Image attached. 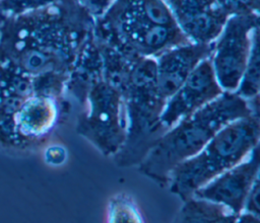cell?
<instances>
[{
    "label": "cell",
    "instance_id": "9c48e42d",
    "mask_svg": "<svg viewBox=\"0 0 260 223\" xmlns=\"http://www.w3.org/2000/svg\"><path fill=\"white\" fill-rule=\"evenodd\" d=\"M223 92L216 80L210 57L202 60L178 90L166 100L159 116L161 130L165 133Z\"/></svg>",
    "mask_w": 260,
    "mask_h": 223
},
{
    "label": "cell",
    "instance_id": "277c9868",
    "mask_svg": "<svg viewBox=\"0 0 260 223\" xmlns=\"http://www.w3.org/2000/svg\"><path fill=\"white\" fill-rule=\"evenodd\" d=\"M251 115L259 116V97L246 100L235 92L224 91L158 137L138 163L139 171L167 185L179 163L197 154L225 125Z\"/></svg>",
    "mask_w": 260,
    "mask_h": 223
},
{
    "label": "cell",
    "instance_id": "52a82bcc",
    "mask_svg": "<svg viewBox=\"0 0 260 223\" xmlns=\"http://www.w3.org/2000/svg\"><path fill=\"white\" fill-rule=\"evenodd\" d=\"M259 34V13L237 14L225 22L213 42L210 56L216 80L223 91L235 92Z\"/></svg>",
    "mask_w": 260,
    "mask_h": 223
},
{
    "label": "cell",
    "instance_id": "8fae6325",
    "mask_svg": "<svg viewBox=\"0 0 260 223\" xmlns=\"http://www.w3.org/2000/svg\"><path fill=\"white\" fill-rule=\"evenodd\" d=\"M213 42L209 44L188 43L172 48L155 58L156 85L159 94L168 99L184 83L193 69L211 56Z\"/></svg>",
    "mask_w": 260,
    "mask_h": 223
},
{
    "label": "cell",
    "instance_id": "6da1fadb",
    "mask_svg": "<svg viewBox=\"0 0 260 223\" xmlns=\"http://www.w3.org/2000/svg\"><path fill=\"white\" fill-rule=\"evenodd\" d=\"M94 26L77 0L0 15V62L31 77L68 78Z\"/></svg>",
    "mask_w": 260,
    "mask_h": 223
},
{
    "label": "cell",
    "instance_id": "5b68a950",
    "mask_svg": "<svg viewBox=\"0 0 260 223\" xmlns=\"http://www.w3.org/2000/svg\"><path fill=\"white\" fill-rule=\"evenodd\" d=\"M93 34L121 52L150 58L191 43L165 0H114L94 18Z\"/></svg>",
    "mask_w": 260,
    "mask_h": 223
},
{
    "label": "cell",
    "instance_id": "5bb4252c",
    "mask_svg": "<svg viewBox=\"0 0 260 223\" xmlns=\"http://www.w3.org/2000/svg\"><path fill=\"white\" fill-rule=\"evenodd\" d=\"M259 41L258 36L255 39L252 46L251 54L242 75L241 81L235 93L246 100H251L259 96V86H260V64H259Z\"/></svg>",
    "mask_w": 260,
    "mask_h": 223
},
{
    "label": "cell",
    "instance_id": "3957f363",
    "mask_svg": "<svg viewBox=\"0 0 260 223\" xmlns=\"http://www.w3.org/2000/svg\"><path fill=\"white\" fill-rule=\"evenodd\" d=\"M65 92L82 106L76 122L77 134L105 156H115L127 138V113L119 88L103 75L100 46L93 33L70 72Z\"/></svg>",
    "mask_w": 260,
    "mask_h": 223
},
{
    "label": "cell",
    "instance_id": "9a60e30c",
    "mask_svg": "<svg viewBox=\"0 0 260 223\" xmlns=\"http://www.w3.org/2000/svg\"><path fill=\"white\" fill-rule=\"evenodd\" d=\"M111 222H141L142 218L130 197L119 195L112 199L109 207Z\"/></svg>",
    "mask_w": 260,
    "mask_h": 223
},
{
    "label": "cell",
    "instance_id": "e0dca14e",
    "mask_svg": "<svg viewBox=\"0 0 260 223\" xmlns=\"http://www.w3.org/2000/svg\"><path fill=\"white\" fill-rule=\"evenodd\" d=\"M259 176L255 179L251 187L248 196L245 200L244 208L242 213H248L260 218V207H259Z\"/></svg>",
    "mask_w": 260,
    "mask_h": 223
},
{
    "label": "cell",
    "instance_id": "4fadbf2b",
    "mask_svg": "<svg viewBox=\"0 0 260 223\" xmlns=\"http://www.w3.org/2000/svg\"><path fill=\"white\" fill-rule=\"evenodd\" d=\"M179 222H237L238 216L226 207L204 199L191 197L184 201L178 214Z\"/></svg>",
    "mask_w": 260,
    "mask_h": 223
},
{
    "label": "cell",
    "instance_id": "8992f818",
    "mask_svg": "<svg viewBox=\"0 0 260 223\" xmlns=\"http://www.w3.org/2000/svg\"><path fill=\"white\" fill-rule=\"evenodd\" d=\"M259 135L258 115L229 123L197 154L172 170L170 191L183 202L191 198L197 189L243 161L258 146Z\"/></svg>",
    "mask_w": 260,
    "mask_h": 223
},
{
    "label": "cell",
    "instance_id": "2e32d148",
    "mask_svg": "<svg viewBox=\"0 0 260 223\" xmlns=\"http://www.w3.org/2000/svg\"><path fill=\"white\" fill-rule=\"evenodd\" d=\"M60 0H0V15H17L44 8Z\"/></svg>",
    "mask_w": 260,
    "mask_h": 223
},
{
    "label": "cell",
    "instance_id": "7c38bea8",
    "mask_svg": "<svg viewBox=\"0 0 260 223\" xmlns=\"http://www.w3.org/2000/svg\"><path fill=\"white\" fill-rule=\"evenodd\" d=\"M60 97L34 93L20 102L14 123L18 134L26 141L38 142L56 127L61 108Z\"/></svg>",
    "mask_w": 260,
    "mask_h": 223
},
{
    "label": "cell",
    "instance_id": "ba28073f",
    "mask_svg": "<svg viewBox=\"0 0 260 223\" xmlns=\"http://www.w3.org/2000/svg\"><path fill=\"white\" fill-rule=\"evenodd\" d=\"M179 27L193 43L216 40L228 19L259 13V0H165Z\"/></svg>",
    "mask_w": 260,
    "mask_h": 223
},
{
    "label": "cell",
    "instance_id": "7a4b0ae2",
    "mask_svg": "<svg viewBox=\"0 0 260 223\" xmlns=\"http://www.w3.org/2000/svg\"><path fill=\"white\" fill-rule=\"evenodd\" d=\"M98 39L102 71L122 94L128 120L127 138L115 155L120 166L139 163L154 141L164 134L159 116L166 99L156 85L155 58L126 54Z\"/></svg>",
    "mask_w": 260,
    "mask_h": 223
},
{
    "label": "cell",
    "instance_id": "ac0fdd59",
    "mask_svg": "<svg viewBox=\"0 0 260 223\" xmlns=\"http://www.w3.org/2000/svg\"><path fill=\"white\" fill-rule=\"evenodd\" d=\"M94 18L101 16L114 0H77Z\"/></svg>",
    "mask_w": 260,
    "mask_h": 223
},
{
    "label": "cell",
    "instance_id": "30bf717a",
    "mask_svg": "<svg viewBox=\"0 0 260 223\" xmlns=\"http://www.w3.org/2000/svg\"><path fill=\"white\" fill-rule=\"evenodd\" d=\"M258 176L259 152L257 146L243 161L197 189L192 197L220 204L239 217L248 193Z\"/></svg>",
    "mask_w": 260,
    "mask_h": 223
}]
</instances>
